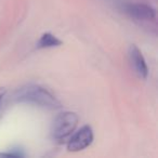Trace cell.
I'll use <instances>...</instances> for the list:
<instances>
[{
  "label": "cell",
  "instance_id": "4",
  "mask_svg": "<svg viewBox=\"0 0 158 158\" xmlns=\"http://www.w3.org/2000/svg\"><path fill=\"white\" fill-rule=\"evenodd\" d=\"M125 12L138 21H154L156 19V11L151 6L143 3H130L123 7Z\"/></svg>",
  "mask_w": 158,
  "mask_h": 158
},
{
  "label": "cell",
  "instance_id": "2",
  "mask_svg": "<svg viewBox=\"0 0 158 158\" xmlns=\"http://www.w3.org/2000/svg\"><path fill=\"white\" fill-rule=\"evenodd\" d=\"M79 123V117L74 112H64L56 116L52 123V133L53 139L57 141H62L67 139L70 134L74 133L75 129Z\"/></svg>",
  "mask_w": 158,
  "mask_h": 158
},
{
  "label": "cell",
  "instance_id": "5",
  "mask_svg": "<svg viewBox=\"0 0 158 158\" xmlns=\"http://www.w3.org/2000/svg\"><path fill=\"white\" fill-rule=\"evenodd\" d=\"M129 59L135 74L141 79H146L147 76H148V67H147L146 61H145L142 52H141V50L135 44H131L130 46Z\"/></svg>",
  "mask_w": 158,
  "mask_h": 158
},
{
  "label": "cell",
  "instance_id": "7",
  "mask_svg": "<svg viewBox=\"0 0 158 158\" xmlns=\"http://www.w3.org/2000/svg\"><path fill=\"white\" fill-rule=\"evenodd\" d=\"M6 93H7V89L2 88V87H0V102H1V100L5 98Z\"/></svg>",
  "mask_w": 158,
  "mask_h": 158
},
{
  "label": "cell",
  "instance_id": "3",
  "mask_svg": "<svg viewBox=\"0 0 158 158\" xmlns=\"http://www.w3.org/2000/svg\"><path fill=\"white\" fill-rule=\"evenodd\" d=\"M93 142V130L89 125L84 126L82 128L75 132L67 143L68 152H80L82 149L90 146Z\"/></svg>",
  "mask_w": 158,
  "mask_h": 158
},
{
  "label": "cell",
  "instance_id": "1",
  "mask_svg": "<svg viewBox=\"0 0 158 158\" xmlns=\"http://www.w3.org/2000/svg\"><path fill=\"white\" fill-rule=\"evenodd\" d=\"M15 100L21 103H29L44 108L56 110L62 106L61 102L51 91L40 85L31 84L22 87L14 95Z\"/></svg>",
  "mask_w": 158,
  "mask_h": 158
},
{
  "label": "cell",
  "instance_id": "6",
  "mask_svg": "<svg viewBox=\"0 0 158 158\" xmlns=\"http://www.w3.org/2000/svg\"><path fill=\"white\" fill-rule=\"evenodd\" d=\"M63 44V41L61 39L54 36L51 33H44L40 36L39 40L36 44L37 49H50V48H56Z\"/></svg>",
  "mask_w": 158,
  "mask_h": 158
}]
</instances>
